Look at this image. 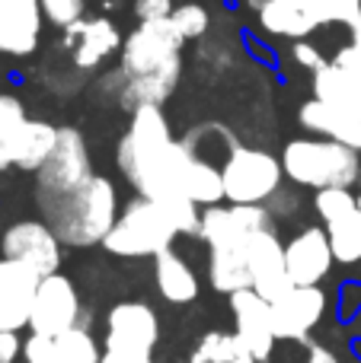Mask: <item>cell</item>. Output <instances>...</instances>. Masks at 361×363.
<instances>
[{
  "mask_svg": "<svg viewBox=\"0 0 361 363\" xmlns=\"http://www.w3.org/2000/svg\"><path fill=\"white\" fill-rule=\"evenodd\" d=\"M134 13H138L141 23L170 19L173 16V0H134Z\"/></svg>",
  "mask_w": 361,
  "mask_h": 363,
  "instance_id": "31",
  "label": "cell"
},
{
  "mask_svg": "<svg viewBox=\"0 0 361 363\" xmlns=\"http://www.w3.org/2000/svg\"><path fill=\"white\" fill-rule=\"evenodd\" d=\"M77 315H80V300H77L74 284L64 274L42 277L36 290V303H32V315H29L32 335L61 338V335L77 328Z\"/></svg>",
  "mask_w": 361,
  "mask_h": 363,
  "instance_id": "9",
  "label": "cell"
},
{
  "mask_svg": "<svg viewBox=\"0 0 361 363\" xmlns=\"http://www.w3.org/2000/svg\"><path fill=\"white\" fill-rule=\"evenodd\" d=\"M68 35L74 38V64L83 70H93L106 61L112 51H119L122 38L109 19H77L74 26H68Z\"/></svg>",
  "mask_w": 361,
  "mask_h": 363,
  "instance_id": "19",
  "label": "cell"
},
{
  "mask_svg": "<svg viewBox=\"0 0 361 363\" xmlns=\"http://www.w3.org/2000/svg\"><path fill=\"white\" fill-rule=\"evenodd\" d=\"M42 19V0H0V55H32L38 48Z\"/></svg>",
  "mask_w": 361,
  "mask_h": 363,
  "instance_id": "16",
  "label": "cell"
},
{
  "mask_svg": "<svg viewBox=\"0 0 361 363\" xmlns=\"http://www.w3.org/2000/svg\"><path fill=\"white\" fill-rule=\"evenodd\" d=\"M55 144H58V128L45 125V121L26 118L23 131H19V138H16V147H13V166L38 172L45 166V160L51 157Z\"/></svg>",
  "mask_w": 361,
  "mask_h": 363,
  "instance_id": "22",
  "label": "cell"
},
{
  "mask_svg": "<svg viewBox=\"0 0 361 363\" xmlns=\"http://www.w3.org/2000/svg\"><path fill=\"white\" fill-rule=\"evenodd\" d=\"M160 338V322L151 306L144 303H119L109 313V335L106 351H128V354H151Z\"/></svg>",
  "mask_w": 361,
  "mask_h": 363,
  "instance_id": "12",
  "label": "cell"
},
{
  "mask_svg": "<svg viewBox=\"0 0 361 363\" xmlns=\"http://www.w3.org/2000/svg\"><path fill=\"white\" fill-rule=\"evenodd\" d=\"M272 230V217L259 204H234V207H208L198 223V236L215 249H240L247 252L259 233Z\"/></svg>",
  "mask_w": 361,
  "mask_h": 363,
  "instance_id": "8",
  "label": "cell"
},
{
  "mask_svg": "<svg viewBox=\"0 0 361 363\" xmlns=\"http://www.w3.org/2000/svg\"><path fill=\"white\" fill-rule=\"evenodd\" d=\"M358 182H361V176H358Z\"/></svg>",
  "mask_w": 361,
  "mask_h": 363,
  "instance_id": "38",
  "label": "cell"
},
{
  "mask_svg": "<svg viewBox=\"0 0 361 363\" xmlns=\"http://www.w3.org/2000/svg\"><path fill=\"white\" fill-rule=\"evenodd\" d=\"M281 169L291 182L304 188H349L358 182V150L339 140H291L281 153Z\"/></svg>",
  "mask_w": 361,
  "mask_h": 363,
  "instance_id": "4",
  "label": "cell"
},
{
  "mask_svg": "<svg viewBox=\"0 0 361 363\" xmlns=\"http://www.w3.org/2000/svg\"><path fill=\"white\" fill-rule=\"evenodd\" d=\"M48 217V226L64 245H96L106 242L109 230L115 226L119 213V201H115V188L109 179L93 176L87 185L77 191L61 194L51 201H38Z\"/></svg>",
  "mask_w": 361,
  "mask_h": 363,
  "instance_id": "3",
  "label": "cell"
},
{
  "mask_svg": "<svg viewBox=\"0 0 361 363\" xmlns=\"http://www.w3.org/2000/svg\"><path fill=\"white\" fill-rule=\"evenodd\" d=\"M48 354L55 363H99V347L83 328L61 335V338H48Z\"/></svg>",
  "mask_w": 361,
  "mask_h": 363,
  "instance_id": "26",
  "label": "cell"
},
{
  "mask_svg": "<svg viewBox=\"0 0 361 363\" xmlns=\"http://www.w3.org/2000/svg\"><path fill=\"white\" fill-rule=\"evenodd\" d=\"M179 236L173 226L170 213L151 198H141L128 204L125 213H119L115 226L106 236V249L122 258H144V255H160L170 249V242Z\"/></svg>",
  "mask_w": 361,
  "mask_h": 363,
  "instance_id": "5",
  "label": "cell"
},
{
  "mask_svg": "<svg viewBox=\"0 0 361 363\" xmlns=\"http://www.w3.org/2000/svg\"><path fill=\"white\" fill-rule=\"evenodd\" d=\"M307 363H339L336 354L326 351V347H311V354H307Z\"/></svg>",
  "mask_w": 361,
  "mask_h": 363,
  "instance_id": "35",
  "label": "cell"
},
{
  "mask_svg": "<svg viewBox=\"0 0 361 363\" xmlns=\"http://www.w3.org/2000/svg\"><path fill=\"white\" fill-rule=\"evenodd\" d=\"M42 10L45 16L51 19L55 26H74L83 13V0H42Z\"/></svg>",
  "mask_w": 361,
  "mask_h": 363,
  "instance_id": "30",
  "label": "cell"
},
{
  "mask_svg": "<svg viewBox=\"0 0 361 363\" xmlns=\"http://www.w3.org/2000/svg\"><path fill=\"white\" fill-rule=\"evenodd\" d=\"M285 264L294 287H317L330 274V264H333V249H330L326 230L311 226V230L298 233L285 245Z\"/></svg>",
  "mask_w": 361,
  "mask_h": 363,
  "instance_id": "18",
  "label": "cell"
},
{
  "mask_svg": "<svg viewBox=\"0 0 361 363\" xmlns=\"http://www.w3.org/2000/svg\"><path fill=\"white\" fill-rule=\"evenodd\" d=\"M317 213L326 223L333 258L345 264L358 262L361 258V213H358V201L349 194V188L317 191Z\"/></svg>",
  "mask_w": 361,
  "mask_h": 363,
  "instance_id": "11",
  "label": "cell"
},
{
  "mask_svg": "<svg viewBox=\"0 0 361 363\" xmlns=\"http://www.w3.org/2000/svg\"><path fill=\"white\" fill-rule=\"evenodd\" d=\"M358 213H361V198H358Z\"/></svg>",
  "mask_w": 361,
  "mask_h": 363,
  "instance_id": "37",
  "label": "cell"
},
{
  "mask_svg": "<svg viewBox=\"0 0 361 363\" xmlns=\"http://www.w3.org/2000/svg\"><path fill=\"white\" fill-rule=\"evenodd\" d=\"M38 281L42 277L32 268L0 258V332H19L29 325Z\"/></svg>",
  "mask_w": 361,
  "mask_h": 363,
  "instance_id": "13",
  "label": "cell"
},
{
  "mask_svg": "<svg viewBox=\"0 0 361 363\" xmlns=\"http://www.w3.org/2000/svg\"><path fill=\"white\" fill-rule=\"evenodd\" d=\"M247 264H249V277H253V290L259 296H266L269 303H275L279 296H285L294 287L288 277V264H285V249L275 239V233H259L247 249Z\"/></svg>",
  "mask_w": 361,
  "mask_h": 363,
  "instance_id": "17",
  "label": "cell"
},
{
  "mask_svg": "<svg viewBox=\"0 0 361 363\" xmlns=\"http://www.w3.org/2000/svg\"><path fill=\"white\" fill-rule=\"evenodd\" d=\"M230 309L237 319V338L247 345L256 363L269 360L275 341H279L272 328V303L256 290H240V294H230Z\"/></svg>",
  "mask_w": 361,
  "mask_h": 363,
  "instance_id": "14",
  "label": "cell"
},
{
  "mask_svg": "<svg viewBox=\"0 0 361 363\" xmlns=\"http://www.w3.org/2000/svg\"><path fill=\"white\" fill-rule=\"evenodd\" d=\"M259 19H262V29H269L272 35H285V38H304L317 29V23L294 0H269L259 10Z\"/></svg>",
  "mask_w": 361,
  "mask_h": 363,
  "instance_id": "23",
  "label": "cell"
},
{
  "mask_svg": "<svg viewBox=\"0 0 361 363\" xmlns=\"http://www.w3.org/2000/svg\"><path fill=\"white\" fill-rule=\"evenodd\" d=\"M298 118L307 131H317V134H323V138L352 147V150H361V125L352 121L345 112H339V108L326 106V102H320V99H311L301 106Z\"/></svg>",
  "mask_w": 361,
  "mask_h": 363,
  "instance_id": "20",
  "label": "cell"
},
{
  "mask_svg": "<svg viewBox=\"0 0 361 363\" xmlns=\"http://www.w3.org/2000/svg\"><path fill=\"white\" fill-rule=\"evenodd\" d=\"M281 163L266 150H247L234 147L224 163V198L230 204H262L281 185Z\"/></svg>",
  "mask_w": 361,
  "mask_h": 363,
  "instance_id": "6",
  "label": "cell"
},
{
  "mask_svg": "<svg viewBox=\"0 0 361 363\" xmlns=\"http://www.w3.org/2000/svg\"><path fill=\"white\" fill-rule=\"evenodd\" d=\"M326 309V296L320 287H291L285 296L272 303V328L275 338L281 341H301Z\"/></svg>",
  "mask_w": 361,
  "mask_h": 363,
  "instance_id": "15",
  "label": "cell"
},
{
  "mask_svg": "<svg viewBox=\"0 0 361 363\" xmlns=\"http://www.w3.org/2000/svg\"><path fill=\"white\" fill-rule=\"evenodd\" d=\"M23 125H26V112L19 106V99L0 93V169L13 166V147H16Z\"/></svg>",
  "mask_w": 361,
  "mask_h": 363,
  "instance_id": "28",
  "label": "cell"
},
{
  "mask_svg": "<svg viewBox=\"0 0 361 363\" xmlns=\"http://www.w3.org/2000/svg\"><path fill=\"white\" fill-rule=\"evenodd\" d=\"M23 354V341L16 338V332H0V363H13Z\"/></svg>",
  "mask_w": 361,
  "mask_h": 363,
  "instance_id": "32",
  "label": "cell"
},
{
  "mask_svg": "<svg viewBox=\"0 0 361 363\" xmlns=\"http://www.w3.org/2000/svg\"><path fill=\"white\" fill-rule=\"evenodd\" d=\"M185 38L173 26V19H153L141 23L122 45V102L125 108L160 106L170 99V93L179 83V48Z\"/></svg>",
  "mask_w": 361,
  "mask_h": 363,
  "instance_id": "2",
  "label": "cell"
},
{
  "mask_svg": "<svg viewBox=\"0 0 361 363\" xmlns=\"http://www.w3.org/2000/svg\"><path fill=\"white\" fill-rule=\"evenodd\" d=\"M0 252L10 262L32 268L38 277L58 274V264H61V239L51 233L48 223H38V220L13 223L0 239Z\"/></svg>",
  "mask_w": 361,
  "mask_h": 363,
  "instance_id": "10",
  "label": "cell"
},
{
  "mask_svg": "<svg viewBox=\"0 0 361 363\" xmlns=\"http://www.w3.org/2000/svg\"><path fill=\"white\" fill-rule=\"evenodd\" d=\"M247 4H249V6H253V10H262V6H266V4H269V0H247Z\"/></svg>",
  "mask_w": 361,
  "mask_h": 363,
  "instance_id": "36",
  "label": "cell"
},
{
  "mask_svg": "<svg viewBox=\"0 0 361 363\" xmlns=\"http://www.w3.org/2000/svg\"><path fill=\"white\" fill-rule=\"evenodd\" d=\"M317 26L345 23L352 29L361 26V0H294Z\"/></svg>",
  "mask_w": 361,
  "mask_h": 363,
  "instance_id": "27",
  "label": "cell"
},
{
  "mask_svg": "<svg viewBox=\"0 0 361 363\" xmlns=\"http://www.w3.org/2000/svg\"><path fill=\"white\" fill-rule=\"evenodd\" d=\"M153 274H157L160 294L170 303H192L198 296V277L189 264L179 255H173L170 249L153 255Z\"/></svg>",
  "mask_w": 361,
  "mask_h": 363,
  "instance_id": "21",
  "label": "cell"
},
{
  "mask_svg": "<svg viewBox=\"0 0 361 363\" xmlns=\"http://www.w3.org/2000/svg\"><path fill=\"white\" fill-rule=\"evenodd\" d=\"M294 57H298V64H304V67H311V70H320L323 67V57H320V51L313 48V45H304V42H298V48H294Z\"/></svg>",
  "mask_w": 361,
  "mask_h": 363,
  "instance_id": "33",
  "label": "cell"
},
{
  "mask_svg": "<svg viewBox=\"0 0 361 363\" xmlns=\"http://www.w3.org/2000/svg\"><path fill=\"white\" fill-rule=\"evenodd\" d=\"M192 157L195 153L189 147L170 138V125L160 106L134 108L131 131L119 144V169L141 191V198L157 201L170 213L179 233H198L202 223L198 204L183 194V179Z\"/></svg>",
  "mask_w": 361,
  "mask_h": 363,
  "instance_id": "1",
  "label": "cell"
},
{
  "mask_svg": "<svg viewBox=\"0 0 361 363\" xmlns=\"http://www.w3.org/2000/svg\"><path fill=\"white\" fill-rule=\"evenodd\" d=\"M183 194L192 201V204H205V207L224 201V176H221V169H215L211 163L192 157L189 169H185V179H183Z\"/></svg>",
  "mask_w": 361,
  "mask_h": 363,
  "instance_id": "24",
  "label": "cell"
},
{
  "mask_svg": "<svg viewBox=\"0 0 361 363\" xmlns=\"http://www.w3.org/2000/svg\"><path fill=\"white\" fill-rule=\"evenodd\" d=\"M99 363H153L151 354H128V351H106Z\"/></svg>",
  "mask_w": 361,
  "mask_h": 363,
  "instance_id": "34",
  "label": "cell"
},
{
  "mask_svg": "<svg viewBox=\"0 0 361 363\" xmlns=\"http://www.w3.org/2000/svg\"><path fill=\"white\" fill-rule=\"evenodd\" d=\"M93 179L90 169V153L80 131L74 128H58V144L45 166L38 169V201H51L61 194L77 191L80 185Z\"/></svg>",
  "mask_w": 361,
  "mask_h": 363,
  "instance_id": "7",
  "label": "cell"
},
{
  "mask_svg": "<svg viewBox=\"0 0 361 363\" xmlns=\"http://www.w3.org/2000/svg\"><path fill=\"white\" fill-rule=\"evenodd\" d=\"M170 19L183 38H198V35H205V29H208V13H205V6H198V4L176 6Z\"/></svg>",
  "mask_w": 361,
  "mask_h": 363,
  "instance_id": "29",
  "label": "cell"
},
{
  "mask_svg": "<svg viewBox=\"0 0 361 363\" xmlns=\"http://www.w3.org/2000/svg\"><path fill=\"white\" fill-rule=\"evenodd\" d=\"M192 363H256V357L247 351V345H243L237 335L211 332L208 338L198 345Z\"/></svg>",
  "mask_w": 361,
  "mask_h": 363,
  "instance_id": "25",
  "label": "cell"
}]
</instances>
